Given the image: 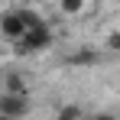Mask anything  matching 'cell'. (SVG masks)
Listing matches in <instances>:
<instances>
[{
    "label": "cell",
    "instance_id": "1",
    "mask_svg": "<svg viewBox=\"0 0 120 120\" xmlns=\"http://www.w3.org/2000/svg\"><path fill=\"white\" fill-rule=\"evenodd\" d=\"M52 42H55L52 29H49L45 23H39V26H29L20 39H16V45H13V49H16V55H36V52L52 49Z\"/></svg>",
    "mask_w": 120,
    "mask_h": 120
},
{
    "label": "cell",
    "instance_id": "2",
    "mask_svg": "<svg viewBox=\"0 0 120 120\" xmlns=\"http://www.w3.org/2000/svg\"><path fill=\"white\" fill-rule=\"evenodd\" d=\"M29 114V98L26 94H0V117H26Z\"/></svg>",
    "mask_w": 120,
    "mask_h": 120
},
{
    "label": "cell",
    "instance_id": "3",
    "mask_svg": "<svg viewBox=\"0 0 120 120\" xmlns=\"http://www.w3.org/2000/svg\"><path fill=\"white\" fill-rule=\"evenodd\" d=\"M23 33H26V23H23V13L20 10H7V13H0V36H7V39H20Z\"/></svg>",
    "mask_w": 120,
    "mask_h": 120
},
{
    "label": "cell",
    "instance_id": "4",
    "mask_svg": "<svg viewBox=\"0 0 120 120\" xmlns=\"http://www.w3.org/2000/svg\"><path fill=\"white\" fill-rule=\"evenodd\" d=\"M101 55H98V49H75L71 55H68V65L71 68H91V65H98Z\"/></svg>",
    "mask_w": 120,
    "mask_h": 120
},
{
    "label": "cell",
    "instance_id": "5",
    "mask_svg": "<svg viewBox=\"0 0 120 120\" xmlns=\"http://www.w3.org/2000/svg\"><path fill=\"white\" fill-rule=\"evenodd\" d=\"M3 91H10V94H29V84H26V78H23L20 71H7Z\"/></svg>",
    "mask_w": 120,
    "mask_h": 120
},
{
    "label": "cell",
    "instance_id": "6",
    "mask_svg": "<svg viewBox=\"0 0 120 120\" xmlns=\"http://www.w3.org/2000/svg\"><path fill=\"white\" fill-rule=\"evenodd\" d=\"M88 10V0H59V13L62 16H81Z\"/></svg>",
    "mask_w": 120,
    "mask_h": 120
},
{
    "label": "cell",
    "instance_id": "7",
    "mask_svg": "<svg viewBox=\"0 0 120 120\" xmlns=\"http://www.w3.org/2000/svg\"><path fill=\"white\" fill-rule=\"evenodd\" d=\"M20 13H23V23H26V29H29V26H39V23H45L39 13H36V10H29V7H20Z\"/></svg>",
    "mask_w": 120,
    "mask_h": 120
},
{
    "label": "cell",
    "instance_id": "8",
    "mask_svg": "<svg viewBox=\"0 0 120 120\" xmlns=\"http://www.w3.org/2000/svg\"><path fill=\"white\" fill-rule=\"evenodd\" d=\"M84 110H81L78 104H65V107H59V117L62 120H71V117H81Z\"/></svg>",
    "mask_w": 120,
    "mask_h": 120
},
{
    "label": "cell",
    "instance_id": "9",
    "mask_svg": "<svg viewBox=\"0 0 120 120\" xmlns=\"http://www.w3.org/2000/svg\"><path fill=\"white\" fill-rule=\"evenodd\" d=\"M104 45H107L110 52H120V29H114V33H107V39H104Z\"/></svg>",
    "mask_w": 120,
    "mask_h": 120
}]
</instances>
